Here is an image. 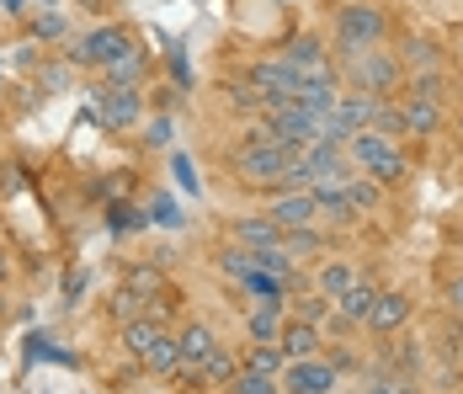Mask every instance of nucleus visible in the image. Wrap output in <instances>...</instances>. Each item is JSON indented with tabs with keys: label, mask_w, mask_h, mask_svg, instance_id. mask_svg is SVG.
Returning <instances> with one entry per match:
<instances>
[{
	"label": "nucleus",
	"mask_w": 463,
	"mask_h": 394,
	"mask_svg": "<svg viewBox=\"0 0 463 394\" xmlns=\"http://www.w3.org/2000/svg\"><path fill=\"white\" fill-rule=\"evenodd\" d=\"M389 33H394V22H389V11L378 0H346L330 16V43H335L341 59L368 53V48H389Z\"/></svg>",
	"instance_id": "1"
},
{
	"label": "nucleus",
	"mask_w": 463,
	"mask_h": 394,
	"mask_svg": "<svg viewBox=\"0 0 463 394\" xmlns=\"http://www.w3.org/2000/svg\"><path fill=\"white\" fill-rule=\"evenodd\" d=\"M341 81H346V91H368L378 101H394L405 91V64L394 48H368V53L341 59Z\"/></svg>",
	"instance_id": "2"
},
{
	"label": "nucleus",
	"mask_w": 463,
	"mask_h": 394,
	"mask_svg": "<svg viewBox=\"0 0 463 394\" xmlns=\"http://www.w3.org/2000/svg\"><path fill=\"white\" fill-rule=\"evenodd\" d=\"M230 171L250 192H278V176L288 171V149H278V144H240L230 155Z\"/></svg>",
	"instance_id": "3"
},
{
	"label": "nucleus",
	"mask_w": 463,
	"mask_h": 394,
	"mask_svg": "<svg viewBox=\"0 0 463 394\" xmlns=\"http://www.w3.org/2000/svg\"><path fill=\"white\" fill-rule=\"evenodd\" d=\"M245 81L261 86V96H298L304 91V70L288 64L282 53H267V59H250L245 64Z\"/></svg>",
	"instance_id": "4"
},
{
	"label": "nucleus",
	"mask_w": 463,
	"mask_h": 394,
	"mask_svg": "<svg viewBox=\"0 0 463 394\" xmlns=\"http://www.w3.org/2000/svg\"><path fill=\"white\" fill-rule=\"evenodd\" d=\"M335 379H341V373H335V362H330V357H298V362H288V368H282V394H330L335 389Z\"/></svg>",
	"instance_id": "5"
},
{
	"label": "nucleus",
	"mask_w": 463,
	"mask_h": 394,
	"mask_svg": "<svg viewBox=\"0 0 463 394\" xmlns=\"http://www.w3.org/2000/svg\"><path fill=\"white\" fill-rule=\"evenodd\" d=\"M411 314H416V299H411L405 288H378V304H373L363 331L378 336V341H389V336H400V331L411 325Z\"/></svg>",
	"instance_id": "6"
},
{
	"label": "nucleus",
	"mask_w": 463,
	"mask_h": 394,
	"mask_svg": "<svg viewBox=\"0 0 463 394\" xmlns=\"http://www.w3.org/2000/svg\"><path fill=\"white\" fill-rule=\"evenodd\" d=\"M96 123H101V129H112V133L139 129V123H144V96H139V86H107V91H101Z\"/></svg>",
	"instance_id": "7"
},
{
	"label": "nucleus",
	"mask_w": 463,
	"mask_h": 394,
	"mask_svg": "<svg viewBox=\"0 0 463 394\" xmlns=\"http://www.w3.org/2000/svg\"><path fill=\"white\" fill-rule=\"evenodd\" d=\"M176 341H182V379H197V368L224 347V341L213 336V325H208V320H186L182 331H176Z\"/></svg>",
	"instance_id": "8"
},
{
	"label": "nucleus",
	"mask_w": 463,
	"mask_h": 394,
	"mask_svg": "<svg viewBox=\"0 0 463 394\" xmlns=\"http://www.w3.org/2000/svg\"><path fill=\"white\" fill-rule=\"evenodd\" d=\"M267 219L278 224L282 235H288V229H309V224H320L315 192H272V208H267Z\"/></svg>",
	"instance_id": "9"
},
{
	"label": "nucleus",
	"mask_w": 463,
	"mask_h": 394,
	"mask_svg": "<svg viewBox=\"0 0 463 394\" xmlns=\"http://www.w3.org/2000/svg\"><path fill=\"white\" fill-rule=\"evenodd\" d=\"M400 149V139H383L378 129H363V133H352V144H346V160H352V171H363L373 176L389 155Z\"/></svg>",
	"instance_id": "10"
},
{
	"label": "nucleus",
	"mask_w": 463,
	"mask_h": 394,
	"mask_svg": "<svg viewBox=\"0 0 463 394\" xmlns=\"http://www.w3.org/2000/svg\"><path fill=\"white\" fill-rule=\"evenodd\" d=\"M278 53L288 59V64H298L304 75H315V70H325L330 64V43L325 38H315V33H288L278 43Z\"/></svg>",
	"instance_id": "11"
},
{
	"label": "nucleus",
	"mask_w": 463,
	"mask_h": 394,
	"mask_svg": "<svg viewBox=\"0 0 463 394\" xmlns=\"http://www.w3.org/2000/svg\"><path fill=\"white\" fill-rule=\"evenodd\" d=\"M373 304H378V283H368V277H357L341 299H335V325L341 331H352V325H368Z\"/></svg>",
	"instance_id": "12"
},
{
	"label": "nucleus",
	"mask_w": 463,
	"mask_h": 394,
	"mask_svg": "<svg viewBox=\"0 0 463 394\" xmlns=\"http://www.w3.org/2000/svg\"><path fill=\"white\" fill-rule=\"evenodd\" d=\"M400 112H405V139H437L442 133V101H426V96H394Z\"/></svg>",
	"instance_id": "13"
},
{
	"label": "nucleus",
	"mask_w": 463,
	"mask_h": 394,
	"mask_svg": "<svg viewBox=\"0 0 463 394\" xmlns=\"http://www.w3.org/2000/svg\"><path fill=\"white\" fill-rule=\"evenodd\" d=\"M309 192H315V208H320L325 224H335V229H352V224H357L352 203H346V181H325V176H320Z\"/></svg>",
	"instance_id": "14"
},
{
	"label": "nucleus",
	"mask_w": 463,
	"mask_h": 394,
	"mask_svg": "<svg viewBox=\"0 0 463 394\" xmlns=\"http://www.w3.org/2000/svg\"><path fill=\"white\" fill-rule=\"evenodd\" d=\"M278 347H282V357H288V362H298V357H320V351H325L320 325H309V320H293V314H288Z\"/></svg>",
	"instance_id": "15"
},
{
	"label": "nucleus",
	"mask_w": 463,
	"mask_h": 394,
	"mask_svg": "<svg viewBox=\"0 0 463 394\" xmlns=\"http://www.w3.org/2000/svg\"><path fill=\"white\" fill-rule=\"evenodd\" d=\"M86 43H91L96 53V70H107L112 59H123V53H134V38H128V27L123 22H107V27H96V33H86Z\"/></svg>",
	"instance_id": "16"
},
{
	"label": "nucleus",
	"mask_w": 463,
	"mask_h": 394,
	"mask_svg": "<svg viewBox=\"0 0 463 394\" xmlns=\"http://www.w3.org/2000/svg\"><path fill=\"white\" fill-rule=\"evenodd\" d=\"M394 53H400V64H405V75H411V70H442V64H448L442 43H437V38H420V33L400 38V43H394Z\"/></svg>",
	"instance_id": "17"
},
{
	"label": "nucleus",
	"mask_w": 463,
	"mask_h": 394,
	"mask_svg": "<svg viewBox=\"0 0 463 394\" xmlns=\"http://www.w3.org/2000/svg\"><path fill=\"white\" fill-rule=\"evenodd\" d=\"M230 240L245 245V251H261V245H282V229L267 214H245V219L230 224Z\"/></svg>",
	"instance_id": "18"
},
{
	"label": "nucleus",
	"mask_w": 463,
	"mask_h": 394,
	"mask_svg": "<svg viewBox=\"0 0 463 394\" xmlns=\"http://www.w3.org/2000/svg\"><path fill=\"white\" fill-rule=\"evenodd\" d=\"M383 192H389V187H383V181H373V176H363V171L346 181V203H352L357 224H363V219H378V214H383Z\"/></svg>",
	"instance_id": "19"
},
{
	"label": "nucleus",
	"mask_w": 463,
	"mask_h": 394,
	"mask_svg": "<svg viewBox=\"0 0 463 394\" xmlns=\"http://www.w3.org/2000/svg\"><path fill=\"white\" fill-rule=\"evenodd\" d=\"M288 288H293V283H282V277L261 272V266L240 283V293H245V299H256L261 309H288Z\"/></svg>",
	"instance_id": "20"
},
{
	"label": "nucleus",
	"mask_w": 463,
	"mask_h": 394,
	"mask_svg": "<svg viewBox=\"0 0 463 394\" xmlns=\"http://www.w3.org/2000/svg\"><path fill=\"white\" fill-rule=\"evenodd\" d=\"M357 277H363V272L346 262V256H325V262L315 266V288H320L325 299H341V293H346Z\"/></svg>",
	"instance_id": "21"
},
{
	"label": "nucleus",
	"mask_w": 463,
	"mask_h": 394,
	"mask_svg": "<svg viewBox=\"0 0 463 394\" xmlns=\"http://www.w3.org/2000/svg\"><path fill=\"white\" fill-rule=\"evenodd\" d=\"M139 368L144 373H155V379H176V373H182V341H176V331H165L155 347L144 351Z\"/></svg>",
	"instance_id": "22"
},
{
	"label": "nucleus",
	"mask_w": 463,
	"mask_h": 394,
	"mask_svg": "<svg viewBox=\"0 0 463 394\" xmlns=\"http://www.w3.org/2000/svg\"><path fill=\"white\" fill-rule=\"evenodd\" d=\"M123 288H134L139 299H160L171 283H165V262H134L123 266Z\"/></svg>",
	"instance_id": "23"
},
{
	"label": "nucleus",
	"mask_w": 463,
	"mask_h": 394,
	"mask_svg": "<svg viewBox=\"0 0 463 394\" xmlns=\"http://www.w3.org/2000/svg\"><path fill=\"white\" fill-rule=\"evenodd\" d=\"M118 331H123L118 341H123V351H128L134 362H144V351H149L155 341H160V336H165V325H160V320H149V314L128 320V325H118Z\"/></svg>",
	"instance_id": "24"
},
{
	"label": "nucleus",
	"mask_w": 463,
	"mask_h": 394,
	"mask_svg": "<svg viewBox=\"0 0 463 394\" xmlns=\"http://www.w3.org/2000/svg\"><path fill=\"white\" fill-rule=\"evenodd\" d=\"M282 325H288V309H245V341H272L278 347Z\"/></svg>",
	"instance_id": "25"
},
{
	"label": "nucleus",
	"mask_w": 463,
	"mask_h": 394,
	"mask_svg": "<svg viewBox=\"0 0 463 394\" xmlns=\"http://www.w3.org/2000/svg\"><path fill=\"white\" fill-rule=\"evenodd\" d=\"M234 373H240V357H234L230 347H219L203 368H197V384H208V389H230Z\"/></svg>",
	"instance_id": "26"
},
{
	"label": "nucleus",
	"mask_w": 463,
	"mask_h": 394,
	"mask_svg": "<svg viewBox=\"0 0 463 394\" xmlns=\"http://www.w3.org/2000/svg\"><path fill=\"white\" fill-rule=\"evenodd\" d=\"M144 75H149L144 48H134V53H123V59L107 64V86H144Z\"/></svg>",
	"instance_id": "27"
},
{
	"label": "nucleus",
	"mask_w": 463,
	"mask_h": 394,
	"mask_svg": "<svg viewBox=\"0 0 463 394\" xmlns=\"http://www.w3.org/2000/svg\"><path fill=\"white\" fill-rule=\"evenodd\" d=\"M144 224H149V208L128 203V197H118V203L107 208V229H112V235H139Z\"/></svg>",
	"instance_id": "28"
},
{
	"label": "nucleus",
	"mask_w": 463,
	"mask_h": 394,
	"mask_svg": "<svg viewBox=\"0 0 463 394\" xmlns=\"http://www.w3.org/2000/svg\"><path fill=\"white\" fill-rule=\"evenodd\" d=\"M288 314H293V320H309V325H325V320L335 314V299H325L320 288H309V293H298V299L288 304Z\"/></svg>",
	"instance_id": "29"
},
{
	"label": "nucleus",
	"mask_w": 463,
	"mask_h": 394,
	"mask_svg": "<svg viewBox=\"0 0 463 394\" xmlns=\"http://www.w3.org/2000/svg\"><path fill=\"white\" fill-rule=\"evenodd\" d=\"M240 362H245V368H256V373H272V379H282V368H288L282 347H272V341H250Z\"/></svg>",
	"instance_id": "30"
},
{
	"label": "nucleus",
	"mask_w": 463,
	"mask_h": 394,
	"mask_svg": "<svg viewBox=\"0 0 463 394\" xmlns=\"http://www.w3.org/2000/svg\"><path fill=\"white\" fill-rule=\"evenodd\" d=\"M213 262H219V272H224V277H230V283H245V277H250V272H256V256H250V251H245V245H219V256H213Z\"/></svg>",
	"instance_id": "31"
},
{
	"label": "nucleus",
	"mask_w": 463,
	"mask_h": 394,
	"mask_svg": "<svg viewBox=\"0 0 463 394\" xmlns=\"http://www.w3.org/2000/svg\"><path fill=\"white\" fill-rule=\"evenodd\" d=\"M325 245H330V235L315 229V224H309V229H288V235H282V251H288L293 262H298V256H315V251H325Z\"/></svg>",
	"instance_id": "32"
},
{
	"label": "nucleus",
	"mask_w": 463,
	"mask_h": 394,
	"mask_svg": "<svg viewBox=\"0 0 463 394\" xmlns=\"http://www.w3.org/2000/svg\"><path fill=\"white\" fill-rule=\"evenodd\" d=\"M144 304H149V299H139L134 288H123V283H118V293L107 299V320H112V325H128V320H139V314H144Z\"/></svg>",
	"instance_id": "33"
},
{
	"label": "nucleus",
	"mask_w": 463,
	"mask_h": 394,
	"mask_svg": "<svg viewBox=\"0 0 463 394\" xmlns=\"http://www.w3.org/2000/svg\"><path fill=\"white\" fill-rule=\"evenodd\" d=\"M224 96H230V107L240 112V118H256V112L267 107L261 86H250V81H230V86H224Z\"/></svg>",
	"instance_id": "34"
},
{
	"label": "nucleus",
	"mask_w": 463,
	"mask_h": 394,
	"mask_svg": "<svg viewBox=\"0 0 463 394\" xmlns=\"http://www.w3.org/2000/svg\"><path fill=\"white\" fill-rule=\"evenodd\" d=\"M230 394H282V384L272 379V373H256V368H245V362H240Z\"/></svg>",
	"instance_id": "35"
},
{
	"label": "nucleus",
	"mask_w": 463,
	"mask_h": 394,
	"mask_svg": "<svg viewBox=\"0 0 463 394\" xmlns=\"http://www.w3.org/2000/svg\"><path fill=\"white\" fill-rule=\"evenodd\" d=\"M373 129L383 133V139H400V144H405V112H400V101H378Z\"/></svg>",
	"instance_id": "36"
},
{
	"label": "nucleus",
	"mask_w": 463,
	"mask_h": 394,
	"mask_svg": "<svg viewBox=\"0 0 463 394\" xmlns=\"http://www.w3.org/2000/svg\"><path fill=\"white\" fill-rule=\"evenodd\" d=\"M70 70H75L70 59H48V64H38V70H33V86H43V91H64V86H70Z\"/></svg>",
	"instance_id": "37"
},
{
	"label": "nucleus",
	"mask_w": 463,
	"mask_h": 394,
	"mask_svg": "<svg viewBox=\"0 0 463 394\" xmlns=\"http://www.w3.org/2000/svg\"><path fill=\"white\" fill-rule=\"evenodd\" d=\"M27 33H33V43H53V38H64V33H70V22H64L59 11H43V16H33V22H27Z\"/></svg>",
	"instance_id": "38"
},
{
	"label": "nucleus",
	"mask_w": 463,
	"mask_h": 394,
	"mask_svg": "<svg viewBox=\"0 0 463 394\" xmlns=\"http://www.w3.org/2000/svg\"><path fill=\"white\" fill-rule=\"evenodd\" d=\"M149 224H165V229H176V224H182V208H176V197H171V192H155V197H149Z\"/></svg>",
	"instance_id": "39"
},
{
	"label": "nucleus",
	"mask_w": 463,
	"mask_h": 394,
	"mask_svg": "<svg viewBox=\"0 0 463 394\" xmlns=\"http://www.w3.org/2000/svg\"><path fill=\"white\" fill-rule=\"evenodd\" d=\"M139 129H144V144H149V149H171V139H176L171 112H165V118H149V123H139Z\"/></svg>",
	"instance_id": "40"
},
{
	"label": "nucleus",
	"mask_w": 463,
	"mask_h": 394,
	"mask_svg": "<svg viewBox=\"0 0 463 394\" xmlns=\"http://www.w3.org/2000/svg\"><path fill=\"white\" fill-rule=\"evenodd\" d=\"M405 176H411V155H405V149H394V155H389V160L373 171V181H383V187H400Z\"/></svg>",
	"instance_id": "41"
},
{
	"label": "nucleus",
	"mask_w": 463,
	"mask_h": 394,
	"mask_svg": "<svg viewBox=\"0 0 463 394\" xmlns=\"http://www.w3.org/2000/svg\"><path fill=\"white\" fill-rule=\"evenodd\" d=\"M86 299V266H64V304L75 309Z\"/></svg>",
	"instance_id": "42"
},
{
	"label": "nucleus",
	"mask_w": 463,
	"mask_h": 394,
	"mask_svg": "<svg viewBox=\"0 0 463 394\" xmlns=\"http://www.w3.org/2000/svg\"><path fill=\"white\" fill-rule=\"evenodd\" d=\"M171 171H176V181H182L186 192H197V171H192V160H186V155H176V160H171Z\"/></svg>",
	"instance_id": "43"
},
{
	"label": "nucleus",
	"mask_w": 463,
	"mask_h": 394,
	"mask_svg": "<svg viewBox=\"0 0 463 394\" xmlns=\"http://www.w3.org/2000/svg\"><path fill=\"white\" fill-rule=\"evenodd\" d=\"M448 309H453V314H463V272H453V277H448Z\"/></svg>",
	"instance_id": "44"
},
{
	"label": "nucleus",
	"mask_w": 463,
	"mask_h": 394,
	"mask_svg": "<svg viewBox=\"0 0 463 394\" xmlns=\"http://www.w3.org/2000/svg\"><path fill=\"white\" fill-rule=\"evenodd\" d=\"M0 11H11V16H27V0H0Z\"/></svg>",
	"instance_id": "45"
},
{
	"label": "nucleus",
	"mask_w": 463,
	"mask_h": 394,
	"mask_svg": "<svg viewBox=\"0 0 463 394\" xmlns=\"http://www.w3.org/2000/svg\"><path fill=\"white\" fill-rule=\"evenodd\" d=\"M368 394H394V384H368Z\"/></svg>",
	"instance_id": "46"
},
{
	"label": "nucleus",
	"mask_w": 463,
	"mask_h": 394,
	"mask_svg": "<svg viewBox=\"0 0 463 394\" xmlns=\"http://www.w3.org/2000/svg\"><path fill=\"white\" fill-rule=\"evenodd\" d=\"M5 277H11V262H5V251H0V283H5Z\"/></svg>",
	"instance_id": "47"
},
{
	"label": "nucleus",
	"mask_w": 463,
	"mask_h": 394,
	"mask_svg": "<svg viewBox=\"0 0 463 394\" xmlns=\"http://www.w3.org/2000/svg\"><path fill=\"white\" fill-rule=\"evenodd\" d=\"M458 139H463V123H458Z\"/></svg>",
	"instance_id": "48"
},
{
	"label": "nucleus",
	"mask_w": 463,
	"mask_h": 394,
	"mask_svg": "<svg viewBox=\"0 0 463 394\" xmlns=\"http://www.w3.org/2000/svg\"><path fill=\"white\" fill-rule=\"evenodd\" d=\"M341 5H346V0H341Z\"/></svg>",
	"instance_id": "49"
}]
</instances>
